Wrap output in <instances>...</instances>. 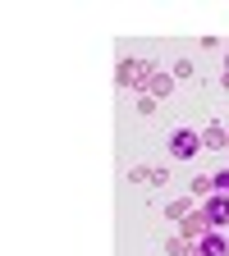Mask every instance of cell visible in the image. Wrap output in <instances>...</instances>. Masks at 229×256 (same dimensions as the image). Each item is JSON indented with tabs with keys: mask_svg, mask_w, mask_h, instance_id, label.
Here are the masks:
<instances>
[{
	"mask_svg": "<svg viewBox=\"0 0 229 256\" xmlns=\"http://www.w3.org/2000/svg\"><path fill=\"white\" fill-rule=\"evenodd\" d=\"M206 215H211L215 224H229V202H224V197H220V202H211V210H206Z\"/></svg>",
	"mask_w": 229,
	"mask_h": 256,
	"instance_id": "obj_2",
	"label": "cell"
},
{
	"mask_svg": "<svg viewBox=\"0 0 229 256\" xmlns=\"http://www.w3.org/2000/svg\"><path fill=\"white\" fill-rule=\"evenodd\" d=\"M202 252H206V256H224V242H220V238H215V234H211V238H206V242H202Z\"/></svg>",
	"mask_w": 229,
	"mask_h": 256,
	"instance_id": "obj_3",
	"label": "cell"
},
{
	"mask_svg": "<svg viewBox=\"0 0 229 256\" xmlns=\"http://www.w3.org/2000/svg\"><path fill=\"white\" fill-rule=\"evenodd\" d=\"M192 151H197V138H192V133H179L174 138V156H192Z\"/></svg>",
	"mask_w": 229,
	"mask_h": 256,
	"instance_id": "obj_1",
	"label": "cell"
}]
</instances>
